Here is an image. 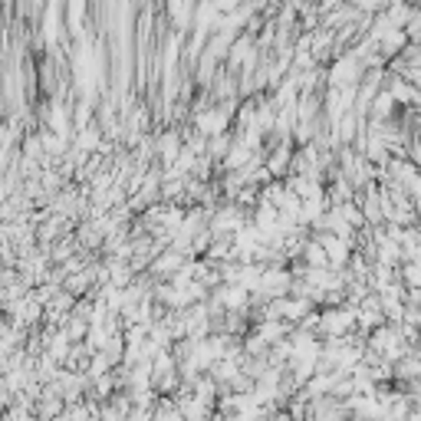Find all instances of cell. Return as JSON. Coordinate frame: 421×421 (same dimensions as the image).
<instances>
[{
  "label": "cell",
  "instance_id": "2",
  "mask_svg": "<svg viewBox=\"0 0 421 421\" xmlns=\"http://www.w3.org/2000/svg\"><path fill=\"white\" fill-rule=\"evenodd\" d=\"M155 145H158V162H162V165H174V162H178V155L184 151V132L181 129L155 132Z\"/></svg>",
  "mask_w": 421,
  "mask_h": 421
},
{
  "label": "cell",
  "instance_id": "9",
  "mask_svg": "<svg viewBox=\"0 0 421 421\" xmlns=\"http://www.w3.org/2000/svg\"><path fill=\"white\" fill-rule=\"evenodd\" d=\"M343 211V217H346V224H352L356 230H362V227H368V221H366V211H362V205L359 201H349V205H343L339 207Z\"/></svg>",
  "mask_w": 421,
  "mask_h": 421
},
{
  "label": "cell",
  "instance_id": "6",
  "mask_svg": "<svg viewBox=\"0 0 421 421\" xmlns=\"http://www.w3.org/2000/svg\"><path fill=\"white\" fill-rule=\"evenodd\" d=\"M385 13H389V20L395 23V27H401V30L415 20V11H411L405 0H385Z\"/></svg>",
  "mask_w": 421,
  "mask_h": 421
},
{
  "label": "cell",
  "instance_id": "10",
  "mask_svg": "<svg viewBox=\"0 0 421 421\" xmlns=\"http://www.w3.org/2000/svg\"><path fill=\"white\" fill-rule=\"evenodd\" d=\"M214 7L227 17V13H237L240 7H244V0H214Z\"/></svg>",
  "mask_w": 421,
  "mask_h": 421
},
{
  "label": "cell",
  "instance_id": "7",
  "mask_svg": "<svg viewBox=\"0 0 421 421\" xmlns=\"http://www.w3.org/2000/svg\"><path fill=\"white\" fill-rule=\"evenodd\" d=\"M240 362H244V359H217L214 366H211V375H214L221 385H227L230 378L240 375Z\"/></svg>",
  "mask_w": 421,
  "mask_h": 421
},
{
  "label": "cell",
  "instance_id": "1",
  "mask_svg": "<svg viewBox=\"0 0 421 421\" xmlns=\"http://www.w3.org/2000/svg\"><path fill=\"white\" fill-rule=\"evenodd\" d=\"M359 329V316H356V306H323V323H319V336L329 339V336H349Z\"/></svg>",
  "mask_w": 421,
  "mask_h": 421
},
{
  "label": "cell",
  "instance_id": "12",
  "mask_svg": "<svg viewBox=\"0 0 421 421\" xmlns=\"http://www.w3.org/2000/svg\"><path fill=\"white\" fill-rule=\"evenodd\" d=\"M349 421H366V418H359V415H349Z\"/></svg>",
  "mask_w": 421,
  "mask_h": 421
},
{
  "label": "cell",
  "instance_id": "8",
  "mask_svg": "<svg viewBox=\"0 0 421 421\" xmlns=\"http://www.w3.org/2000/svg\"><path fill=\"white\" fill-rule=\"evenodd\" d=\"M66 336H69V339H73V343H86V336H89V329H92V323H89V319H83V316H69V319H66Z\"/></svg>",
  "mask_w": 421,
  "mask_h": 421
},
{
  "label": "cell",
  "instance_id": "4",
  "mask_svg": "<svg viewBox=\"0 0 421 421\" xmlns=\"http://www.w3.org/2000/svg\"><path fill=\"white\" fill-rule=\"evenodd\" d=\"M300 260L310 267V270H326V267H329V254H326V247L316 237L306 240V247H303V257Z\"/></svg>",
  "mask_w": 421,
  "mask_h": 421
},
{
  "label": "cell",
  "instance_id": "11",
  "mask_svg": "<svg viewBox=\"0 0 421 421\" xmlns=\"http://www.w3.org/2000/svg\"><path fill=\"white\" fill-rule=\"evenodd\" d=\"M405 421H421V405H415V408H411V415Z\"/></svg>",
  "mask_w": 421,
  "mask_h": 421
},
{
  "label": "cell",
  "instance_id": "5",
  "mask_svg": "<svg viewBox=\"0 0 421 421\" xmlns=\"http://www.w3.org/2000/svg\"><path fill=\"white\" fill-rule=\"evenodd\" d=\"M408 40H411L408 30H401V27H392V30L385 33L382 40H378V46H382V53H385V56L392 60V56H399L401 50L408 46Z\"/></svg>",
  "mask_w": 421,
  "mask_h": 421
},
{
  "label": "cell",
  "instance_id": "3",
  "mask_svg": "<svg viewBox=\"0 0 421 421\" xmlns=\"http://www.w3.org/2000/svg\"><path fill=\"white\" fill-rule=\"evenodd\" d=\"M250 221H254L260 230H273V227H280V207L273 205V201H263V198H260L257 207H250Z\"/></svg>",
  "mask_w": 421,
  "mask_h": 421
}]
</instances>
